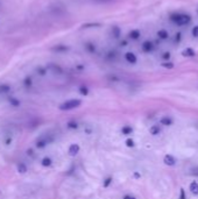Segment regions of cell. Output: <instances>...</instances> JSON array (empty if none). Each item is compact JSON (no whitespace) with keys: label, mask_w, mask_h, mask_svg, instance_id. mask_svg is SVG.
Here are the masks:
<instances>
[{"label":"cell","mask_w":198,"mask_h":199,"mask_svg":"<svg viewBox=\"0 0 198 199\" xmlns=\"http://www.w3.org/2000/svg\"><path fill=\"white\" fill-rule=\"evenodd\" d=\"M82 105V102L79 99H70V100H66L63 104L60 105V110L61 111H69V110H74V108H77Z\"/></svg>","instance_id":"obj_1"},{"label":"cell","mask_w":198,"mask_h":199,"mask_svg":"<svg viewBox=\"0 0 198 199\" xmlns=\"http://www.w3.org/2000/svg\"><path fill=\"white\" fill-rule=\"evenodd\" d=\"M170 20L174 21L178 26H185L191 21V18L188 14H174V15H171Z\"/></svg>","instance_id":"obj_2"},{"label":"cell","mask_w":198,"mask_h":199,"mask_svg":"<svg viewBox=\"0 0 198 199\" xmlns=\"http://www.w3.org/2000/svg\"><path fill=\"white\" fill-rule=\"evenodd\" d=\"M53 141V138L49 136V135H43L41 138H39V140L36 141V147L37 148H43L45 147L48 143H50Z\"/></svg>","instance_id":"obj_3"},{"label":"cell","mask_w":198,"mask_h":199,"mask_svg":"<svg viewBox=\"0 0 198 199\" xmlns=\"http://www.w3.org/2000/svg\"><path fill=\"white\" fill-rule=\"evenodd\" d=\"M154 43L153 42H150V41H146L143 45H142V50H143L144 53H150L152 50H154Z\"/></svg>","instance_id":"obj_4"},{"label":"cell","mask_w":198,"mask_h":199,"mask_svg":"<svg viewBox=\"0 0 198 199\" xmlns=\"http://www.w3.org/2000/svg\"><path fill=\"white\" fill-rule=\"evenodd\" d=\"M163 161H164V163L167 165H170V167H171V165H175V163H176V159L174 157L173 155H165Z\"/></svg>","instance_id":"obj_5"},{"label":"cell","mask_w":198,"mask_h":199,"mask_svg":"<svg viewBox=\"0 0 198 199\" xmlns=\"http://www.w3.org/2000/svg\"><path fill=\"white\" fill-rule=\"evenodd\" d=\"M125 58H126V61H127L128 63H131V64H135L136 61H138V60H136V56L133 53H126Z\"/></svg>","instance_id":"obj_6"},{"label":"cell","mask_w":198,"mask_h":199,"mask_svg":"<svg viewBox=\"0 0 198 199\" xmlns=\"http://www.w3.org/2000/svg\"><path fill=\"white\" fill-rule=\"evenodd\" d=\"M78 151H79L78 144L74 143V144H71V146L69 147V155H70V156H76V155L78 154Z\"/></svg>","instance_id":"obj_7"},{"label":"cell","mask_w":198,"mask_h":199,"mask_svg":"<svg viewBox=\"0 0 198 199\" xmlns=\"http://www.w3.org/2000/svg\"><path fill=\"white\" fill-rule=\"evenodd\" d=\"M190 191L192 195H198V184L196 182H192V183L190 184Z\"/></svg>","instance_id":"obj_8"},{"label":"cell","mask_w":198,"mask_h":199,"mask_svg":"<svg viewBox=\"0 0 198 199\" xmlns=\"http://www.w3.org/2000/svg\"><path fill=\"white\" fill-rule=\"evenodd\" d=\"M157 36L160 37L161 40H167L169 35H168V32H167V30H163V29H162V30H159V33H157Z\"/></svg>","instance_id":"obj_9"},{"label":"cell","mask_w":198,"mask_h":199,"mask_svg":"<svg viewBox=\"0 0 198 199\" xmlns=\"http://www.w3.org/2000/svg\"><path fill=\"white\" fill-rule=\"evenodd\" d=\"M182 55H183V56H185V57H191V56H194L195 55V51L191 48H186L185 50H183Z\"/></svg>","instance_id":"obj_10"},{"label":"cell","mask_w":198,"mask_h":199,"mask_svg":"<svg viewBox=\"0 0 198 199\" xmlns=\"http://www.w3.org/2000/svg\"><path fill=\"white\" fill-rule=\"evenodd\" d=\"M129 37H131L132 40H138V39L140 37V32L134 29V30H132V32L129 33Z\"/></svg>","instance_id":"obj_11"},{"label":"cell","mask_w":198,"mask_h":199,"mask_svg":"<svg viewBox=\"0 0 198 199\" xmlns=\"http://www.w3.org/2000/svg\"><path fill=\"white\" fill-rule=\"evenodd\" d=\"M9 90H11V86L9 85H0V93H7L9 92Z\"/></svg>","instance_id":"obj_12"},{"label":"cell","mask_w":198,"mask_h":199,"mask_svg":"<svg viewBox=\"0 0 198 199\" xmlns=\"http://www.w3.org/2000/svg\"><path fill=\"white\" fill-rule=\"evenodd\" d=\"M132 127H129V126H125V127H122V134L124 135H128V134H131L132 133Z\"/></svg>","instance_id":"obj_13"},{"label":"cell","mask_w":198,"mask_h":199,"mask_svg":"<svg viewBox=\"0 0 198 199\" xmlns=\"http://www.w3.org/2000/svg\"><path fill=\"white\" fill-rule=\"evenodd\" d=\"M161 123L162 125H165V126H170L173 123V120L170 118H163L161 119Z\"/></svg>","instance_id":"obj_14"},{"label":"cell","mask_w":198,"mask_h":199,"mask_svg":"<svg viewBox=\"0 0 198 199\" xmlns=\"http://www.w3.org/2000/svg\"><path fill=\"white\" fill-rule=\"evenodd\" d=\"M42 165H43V167H49V165H51V159L44 157V159L42 160Z\"/></svg>","instance_id":"obj_15"},{"label":"cell","mask_w":198,"mask_h":199,"mask_svg":"<svg viewBox=\"0 0 198 199\" xmlns=\"http://www.w3.org/2000/svg\"><path fill=\"white\" fill-rule=\"evenodd\" d=\"M18 170H19V172H21V174H25L26 171H27V167H26L23 163H20V164L18 165Z\"/></svg>","instance_id":"obj_16"},{"label":"cell","mask_w":198,"mask_h":199,"mask_svg":"<svg viewBox=\"0 0 198 199\" xmlns=\"http://www.w3.org/2000/svg\"><path fill=\"white\" fill-rule=\"evenodd\" d=\"M112 33H113V36L116 37V39H118L120 36V29L118 27H113L112 28Z\"/></svg>","instance_id":"obj_17"},{"label":"cell","mask_w":198,"mask_h":199,"mask_svg":"<svg viewBox=\"0 0 198 199\" xmlns=\"http://www.w3.org/2000/svg\"><path fill=\"white\" fill-rule=\"evenodd\" d=\"M150 134H153V135H156L160 133V127H157V126H153L152 128H150Z\"/></svg>","instance_id":"obj_18"},{"label":"cell","mask_w":198,"mask_h":199,"mask_svg":"<svg viewBox=\"0 0 198 199\" xmlns=\"http://www.w3.org/2000/svg\"><path fill=\"white\" fill-rule=\"evenodd\" d=\"M68 128H70V129H76V128H78V123L75 121L68 122Z\"/></svg>","instance_id":"obj_19"},{"label":"cell","mask_w":198,"mask_h":199,"mask_svg":"<svg viewBox=\"0 0 198 199\" xmlns=\"http://www.w3.org/2000/svg\"><path fill=\"white\" fill-rule=\"evenodd\" d=\"M8 100H9V102H11V104H12L13 106H15V107H17V106L20 105V102H19V100H17L15 98L9 97V98H8Z\"/></svg>","instance_id":"obj_20"},{"label":"cell","mask_w":198,"mask_h":199,"mask_svg":"<svg viewBox=\"0 0 198 199\" xmlns=\"http://www.w3.org/2000/svg\"><path fill=\"white\" fill-rule=\"evenodd\" d=\"M79 92H81L83 96H87L89 90H87V87H85V86H81V87H79Z\"/></svg>","instance_id":"obj_21"},{"label":"cell","mask_w":198,"mask_h":199,"mask_svg":"<svg viewBox=\"0 0 198 199\" xmlns=\"http://www.w3.org/2000/svg\"><path fill=\"white\" fill-rule=\"evenodd\" d=\"M85 47H86V49L89 50V51H90V53H95L96 48H95V45H91V43H87Z\"/></svg>","instance_id":"obj_22"},{"label":"cell","mask_w":198,"mask_h":199,"mask_svg":"<svg viewBox=\"0 0 198 199\" xmlns=\"http://www.w3.org/2000/svg\"><path fill=\"white\" fill-rule=\"evenodd\" d=\"M53 50H55V51H63V50H68V48L66 47H62V45H57V47H54Z\"/></svg>","instance_id":"obj_23"},{"label":"cell","mask_w":198,"mask_h":199,"mask_svg":"<svg viewBox=\"0 0 198 199\" xmlns=\"http://www.w3.org/2000/svg\"><path fill=\"white\" fill-rule=\"evenodd\" d=\"M112 182V177H107V178L105 179V182H104V187H107Z\"/></svg>","instance_id":"obj_24"},{"label":"cell","mask_w":198,"mask_h":199,"mask_svg":"<svg viewBox=\"0 0 198 199\" xmlns=\"http://www.w3.org/2000/svg\"><path fill=\"white\" fill-rule=\"evenodd\" d=\"M162 66H164V68H167V69H173L174 64H173V63H163V64H162Z\"/></svg>","instance_id":"obj_25"},{"label":"cell","mask_w":198,"mask_h":199,"mask_svg":"<svg viewBox=\"0 0 198 199\" xmlns=\"http://www.w3.org/2000/svg\"><path fill=\"white\" fill-rule=\"evenodd\" d=\"M126 144H127V147H134V141H133L132 139H128L127 141H126Z\"/></svg>","instance_id":"obj_26"},{"label":"cell","mask_w":198,"mask_h":199,"mask_svg":"<svg viewBox=\"0 0 198 199\" xmlns=\"http://www.w3.org/2000/svg\"><path fill=\"white\" fill-rule=\"evenodd\" d=\"M192 35H194L195 37H198V26L194 27V29H192Z\"/></svg>","instance_id":"obj_27"},{"label":"cell","mask_w":198,"mask_h":199,"mask_svg":"<svg viewBox=\"0 0 198 199\" xmlns=\"http://www.w3.org/2000/svg\"><path fill=\"white\" fill-rule=\"evenodd\" d=\"M95 3H98V4H103V3H111L113 0H93Z\"/></svg>","instance_id":"obj_28"},{"label":"cell","mask_w":198,"mask_h":199,"mask_svg":"<svg viewBox=\"0 0 198 199\" xmlns=\"http://www.w3.org/2000/svg\"><path fill=\"white\" fill-rule=\"evenodd\" d=\"M30 84H32V79H30V78H26L25 85L26 86H30Z\"/></svg>","instance_id":"obj_29"},{"label":"cell","mask_w":198,"mask_h":199,"mask_svg":"<svg viewBox=\"0 0 198 199\" xmlns=\"http://www.w3.org/2000/svg\"><path fill=\"white\" fill-rule=\"evenodd\" d=\"M180 199H185V192L183 189H181V195H180Z\"/></svg>","instance_id":"obj_30"},{"label":"cell","mask_w":198,"mask_h":199,"mask_svg":"<svg viewBox=\"0 0 198 199\" xmlns=\"http://www.w3.org/2000/svg\"><path fill=\"white\" fill-rule=\"evenodd\" d=\"M162 57H163V60H168V58L170 57V54L169 53H164Z\"/></svg>","instance_id":"obj_31"},{"label":"cell","mask_w":198,"mask_h":199,"mask_svg":"<svg viewBox=\"0 0 198 199\" xmlns=\"http://www.w3.org/2000/svg\"><path fill=\"white\" fill-rule=\"evenodd\" d=\"M122 199H136V198H135V197H133V196H128L127 195V196H125Z\"/></svg>","instance_id":"obj_32"},{"label":"cell","mask_w":198,"mask_h":199,"mask_svg":"<svg viewBox=\"0 0 198 199\" xmlns=\"http://www.w3.org/2000/svg\"><path fill=\"white\" fill-rule=\"evenodd\" d=\"M176 41H180V39H181V34H180V33H177V35H176Z\"/></svg>","instance_id":"obj_33"},{"label":"cell","mask_w":198,"mask_h":199,"mask_svg":"<svg viewBox=\"0 0 198 199\" xmlns=\"http://www.w3.org/2000/svg\"><path fill=\"white\" fill-rule=\"evenodd\" d=\"M27 153H28V155H33V150H32V149H29V150H27Z\"/></svg>","instance_id":"obj_34"},{"label":"cell","mask_w":198,"mask_h":199,"mask_svg":"<svg viewBox=\"0 0 198 199\" xmlns=\"http://www.w3.org/2000/svg\"><path fill=\"white\" fill-rule=\"evenodd\" d=\"M134 176H135L136 178H139V177H140V175H139V174H138V172H135V174H134Z\"/></svg>","instance_id":"obj_35"}]
</instances>
